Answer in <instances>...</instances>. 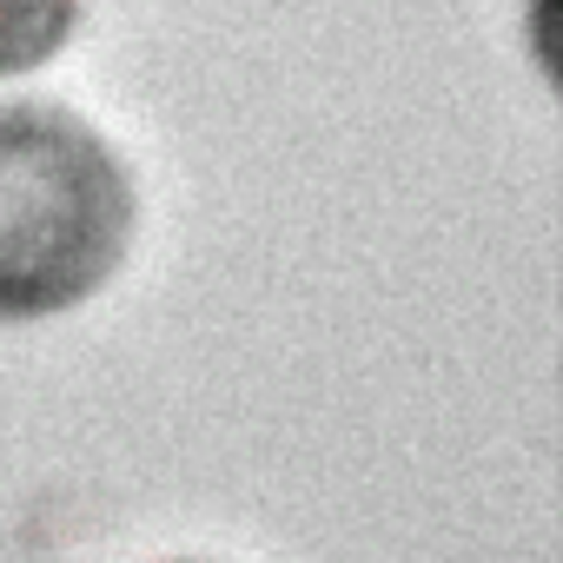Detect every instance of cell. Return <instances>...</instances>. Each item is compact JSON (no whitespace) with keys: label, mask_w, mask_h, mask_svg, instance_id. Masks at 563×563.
Returning <instances> with one entry per match:
<instances>
[{"label":"cell","mask_w":563,"mask_h":563,"mask_svg":"<svg viewBox=\"0 0 563 563\" xmlns=\"http://www.w3.org/2000/svg\"><path fill=\"white\" fill-rule=\"evenodd\" d=\"M87 14V0H0V80L47 67Z\"/></svg>","instance_id":"7a4b0ae2"},{"label":"cell","mask_w":563,"mask_h":563,"mask_svg":"<svg viewBox=\"0 0 563 563\" xmlns=\"http://www.w3.org/2000/svg\"><path fill=\"white\" fill-rule=\"evenodd\" d=\"M140 186L100 126L54 100H0V319H54L120 272Z\"/></svg>","instance_id":"6da1fadb"}]
</instances>
